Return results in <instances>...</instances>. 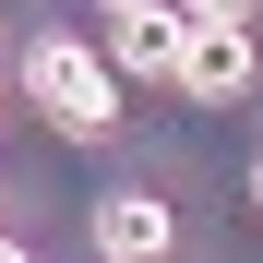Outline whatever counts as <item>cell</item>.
<instances>
[{
  "label": "cell",
  "mask_w": 263,
  "mask_h": 263,
  "mask_svg": "<svg viewBox=\"0 0 263 263\" xmlns=\"http://www.w3.org/2000/svg\"><path fill=\"white\" fill-rule=\"evenodd\" d=\"M108 12H132V0H108Z\"/></svg>",
  "instance_id": "8"
},
{
  "label": "cell",
  "mask_w": 263,
  "mask_h": 263,
  "mask_svg": "<svg viewBox=\"0 0 263 263\" xmlns=\"http://www.w3.org/2000/svg\"><path fill=\"white\" fill-rule=\"evenodd\" d=\"M251 215H263V156H251Z\"/></svg>",
  "instance_id": "7"
},
{
  "label": "cell",
  "mask_w": 263,
  "mask_h": 263,
  "mask_svg": "<svg viewBox=\"0 0 263 263\" xmlns=\"http://www.w3.org/2000/svg\"><path fill=\"white\" fill-rule=\"evenodd\" d=\"M0 263H36V251H24V239H0Z\"/></svg>",
  "instance_id": "6"
},
{
  "label": "cell",
  "mask_w": 263,
  "mask_h": 263,
  "mask_svg": "<svg viewBox=\"0 0 263 263\" xmlns=\"http://www.w3.org/2000/svg\"><path fill=\"white\" fill-rule=\"evenodd\" d=\"M108 84H120V72L84 48V36H60V24L24 48V96L48 108V132H72V144H96V132L120 120V96H108Z\"/></svg>",
  "instance_id": "1"
},
{
  "label": "cell",
  "mask_w": 263,
  "mask_h": 263,
  "mask_svg": "<svg viewBox=\"0 0 263 263\" xmlns=\"http://www.w3.org/2000/svg\"><path fill=\"white\" fill-rule=\"evenodd\" d=\"M192 24H251V0H180Z\"/></svg>",
  "instance_id": "5"
},
{
  "label": "cell",
  "mask_w": 263,
  "mask_h": 263,
  "mask_svg": "<svg viewBox=\"0 0 263 263\" xmlns=\"http://www.w3.org/2000/svg\"><path fill=\"white\" fill-rule=\"evenodd\" d=\"M167 84H180L192 108H239V96H251V24H192Z\"/></svg>",
  "instance_id": "3"
},
{
  "label": "cell",
  "mask_w": 263,
  "mask_h": 263,
  "mask_svg": "<svg viewBox=\"0 0 263 263\" xmlns=\"http://www.w3.org/2000/svg\"><path fill=\"white\" fill-rule=\"evenodd\" d=\"M96 263H180V215L167 192H96Z\"/></svg>",
  "instance_id": "2"
},
{
  "label": "cell",
  "mask_w": 263,
  "mask_h": 263,
  "mask_svg": "<svg viewBox=\"0 0 263 263\" xmlns=\"http://www.w3.org/2000/svg\"><path fill=\"white\" fill-rule=\"evenodd\" d=\"M180 36H192V12H180V0H132V12H108V72L167 84V72H180Z\"/></svg>",
  "instance_id": "4"
}]
</instances>
